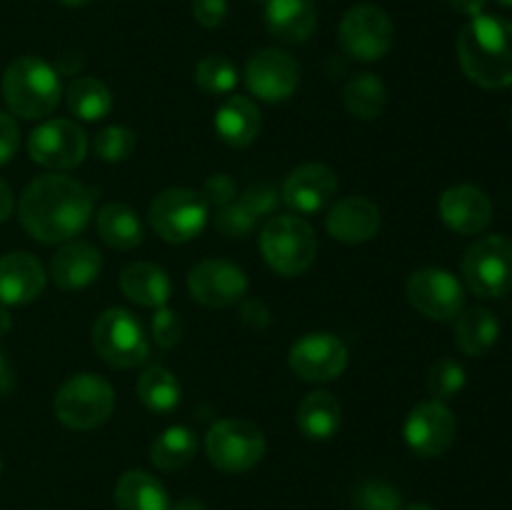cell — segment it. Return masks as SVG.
Masks as SVG:
<instances>
[{
    "label": "cell",
    "mask_w": 512,
    "mask_h": 510,
    "mask_svg": "<svg viewBox=\"0 0 512 510\" xmlns=\"http://www.w3.org/2000/svg\"><path fill=\"white\" fill-rule=\"evenodd\" d=\"M95 208V190L70 175L48 173L30 180L18 200V218L25 233L45 245L68 243L88 228Z\"/></svg>",
    "instance_id": "cell-1"
},
{
    "label": "cell",
    "mask_w": 512,
    "mask_h": 510,
    "mask_svg": "<svg viewBox=\"0 0 512 510\" xmlns=\"http://www.w3.org/2000/svg\"><path fill=\"white\" fill-rule=\"evenodd\" d=\"M458 60L468 80L485 90L512 85V23L498 15H475L458 35Z\"/></svg>",
    "instance_id": "cell-2"
},
{
    "label": "cell",
    "mask_w": 512,
    "mask_h": 510,
    "mask_svg": "<svg viewBox=\"0 0 512 510\" xmlns=\"http://www.w3.org/2000/svg\"><path fill=\"white\" fill-rule=\"evenodd\" d=\"M3 100L13 115L23 120H40L55 113L63 98L60 73L35 55L15 58L3 73Z\"/></svg>",
    "instance_id": "cell-3"
},
{
    "label": "cell",
    "mask_w": 512,
    "mask_h": 510,
    "mask_svg": "<svg viewBox=\"0 0 512 510\" xmlns=\"http://www.w3.org/2000/svg\"><path fill=\"white\" fill-rule=\"evenodd\" d=\"M260 253L270 270L283 278H298L313 268L318 258V238L300 215H273L260 230Z\"/></svg>",
    "instance_id": "cell-4"
},
{
    "label": "cell",
    "mask_w": 512,
    "mask_h": 510,
    "mask_svg": "<svg viewBox=\"0 0 512 510\" xmlns=\"http://www.w3.org/2000/svg\"><path fill=\"white\" fill-rule=\"evenodd\" d=\"M53 410L70 430H95L108 423L115 410V388L95 373H75L58 388Z\"/></svg>",
    "instance_id": "cell-5"
},
{
    "label": "cell",
    "mask_w": 512,
    "mask_h": 510,
    "mask_svg": "<svg viewBox=\"0 0 512 510\" xmlns=\"http://www.w3.org/2000/svg\"><path fill=\"white\" fill-rule=\"evenodd\" d=\"M93 348L110 368H138L150 355V338L143 323L125 308H108L93 323Z\"/></svg>",
    "instance_id": "cell-6"
},
{
    "label": "cell",
    "mask_w": 512,
    "mask_h": 510,
    "mask_svg": "<svg viewBox=\"0 0 512 510\" xmlns=\"http://www.w3.org/2000/svg\"><path fill=\"white\" fill-rule=\"evenodd\" d=\"M210 205L203 193L193 188H168L153 198L148 208V223L165 243H190L208 225Z\"/></svg>",
    "instance_id": "cell-7"
},
{
    "label": "cell",
    "mask_w": 512,
    "mask_h": 510,
    "mask_svg": "<svg viewBox=\"0 0 512 510\" xmlns=\"http://www.w3.org/2000/svg\"><path fill=\"white\" fill-rule=\"evenodd\" d=\"M265 450H268L265 433L250 420H218L205 435L208 460L223 473H248L265 458Z\"/></svg>",
    "instance_id": "cell-8"
},
{
    "label": "cell",
    "mask_w": 512,
    "mask_h": 510,
    "mask_svg": "<svg viewBox=\"0 0 512 510\" xmlns=\"http://www.w3.org/2000/svg\"><path fill=\"white\" fill-rule=\"evenodd\" d=\"M463 280L480 298H503L512 290V240L485 235L463 255Z\"/></svg>",
    "instance_id": "cell-9"
},
{
    "label": "cell",
    "mask_w": 512,
    "mask_h": 510,
    "mask_svg": "<svg viewBox=\"0 0 512 510\" xmlns=\"http://www.w3.org/2000/svg\"><path fill=\"white\" fill-rule=\"evenodd\" d=\"M340 48L360 63H375L393 48L395 28L390 15L373 3L353 5L340 20Z\"/></svg>",
    "instance_id": "cell-10"
},
{
    "label": "cell",
    "mask_w": 512,
    "mask_h": 510,
    "mask_svg": "<svg viewBox=\"0 0 512 510\" xmlns=\"http://www.w3.org/2000/svg\"><path fill=\"white\" fill-rule=\"evenodd\" d=\"M28 153L43 168L53 173L78 168L88 155V135L75 120H45L30 133Z\"/></svg>",
    "instance_id": "cell-11"
},
{
    "label": "cell",
    "mask_w": 512,
    "mask_h": 510,
    "mask_svg": "<svg viewBox=\"0 0 512 510\" xmlns=\"http://www.w3.org/2000/svg\"><path fill=\"white\" fill-rule=\"evenodd\" d=\"M348 345L335 333H305L293 343L288 365L305 383H330L338 380L348 368Z\"/></svg>",
    "instance_id": "cell-12"
},
{
    "label": "cell",
    "mask_w": 512,
    "mask_h": 510,
    "mask_svg": "<svg viewBox=\"0 0 512 510\" xmlns=\"http://www.w3.org/2000/svg\"><path fill=\"white\" fill-rule=\"evenodd\" d=\"M410 305L430 320H455L465 308V288L450 270L420 268L405 285Z\"/></svg>",
    "instance_id": "cell-13"
},
{
    "label": "cell",
    "mask_w": 512,
    "mask_h": 510,
    "mask_svg": "<svg viewBox=\"0 0 512 510\" xmlns=\"http://www.w3.org/2000/svg\"><path fill=\"white\" fill-rule=\"evenodd\" d=\"M458 433L453 410L440 400H425L408 413L403 435L408 448L418 458H440L450 450Z\"/></svg>",
    "instance_id": "cell-14"
},
{
    "label": "cell",
    "mask_w": 512,
    "mask_h": 510,
    "mask_svg": "<svg viewBox=\"0 0 512 510\" xmlns=\"http://www.w3.org/2000/svg\"><path fill=\"white\" fill-rule=\"evenodd\" d=\"M245 85L258 100L283 103L293 98L300 85L298 60L280 48L258 50L245 68Z\"/></svg>",
    "instance_id": "cell-15"
},
{
    "label": "cell",
    "mask_w": 512,
    "mask_h": 510,
    "mask_svg": "<svg viewBox=\"0 0 512 510\" xmlns=\"http://www.w3.org/2000/svg\"><path fill=\"white\" fill-rule=\"evenodd\" d=\"M188 290L205 308H230L248 295V275L230 260L208 258L188 273Z\"/></svg>",
    "instance_id": "cell-16"
},
{
    "label": "cell",
    "mask_w": 512,
    "mask_h": 510,
    "mask_svg": "<svg viewBox=\"0 0 512 510\" xmlns=\"http://www.w3.org/2000/svg\"><path fill=\"white\" fill-rule=\"evenodd\" d=\"M338 195V175L325 163H303L285 175L280 200L298 215H315Z\"/></svg>",
    "instance_id": "cell-17"
},
{
    "label": "cell",
    "mask_w": 512,
    "mask_h": 510,
    "mask_svg": "<svg viewBox=\"0 0 512 510\" xmlns=\"http://www.w3.org/2000/svg\"><path fill=\"white\" fill-rule=\"evenodd\" d=\"M438 213L453 233L478 235L493 223V200L478 185H453L440 195Z\"/></svg>",
    "instance_id": "cell-18"
},
{
    "label": "cell",
    "mask_w": 512,
    "mask_h": 510,
    "mask_svg": "<svg viewBox=\"0 0 512 510\" xmlns=\"http://www.w3.org/2000/svg\"><path fill=\"white\" fill-rule=\"evenodd\" d=\"M380 223H383L380 208L365 195H348L330 205L328 215H325L328 235L345 245H363L373 240L378 235Z\"/></svg>",
    "instance_id": "cell-19"
},
{
    "label": "cell",
    "mask_w": 512,
    "mask_h": 510,
    "mask_svg": "<svg viewBox=\"0 0 512 510\" xmlns=\"http://www.w3.org/2000/svg\"><path fill=\"white\" fill-rule=\"evenodd\" d=\"M43 263L35 255L8 253L0 258V303L3 305H28L40 298L45 288Z\"/></svg>",
    "instance_id": "cell-20"
},
{
    "label": "cell",
    "mask_w": 512,
    "mask_h": 510,
    "mask_svg": "<svg viewBox=\"0 0 512 510\" xmlns=\"http://www.w3.org/2000/svg\"><path fill=\"white\" fill-rule=\"evenodd\" d=\"M103 273V255L93 243L68 240L50 260V278L60 290H83Z\"/></svg>",
    "instance_id": "cell-21"
},
{
    "label": "cell",
    "mask_w": 512,
    "mask_h": 510,
    "mask_svg": "<svg viewBox=\"0 0 512 510\" xmlns=\"http://www.w3.org/2000/svg\"><path fill=\"white\" fill-rule=\"evenodd\" d=\"M215 133L230 148H248L258 140L263 128V115L255 100L245 95H230L215 113Z\"/></svg>",
    "instance_id": "cell-22"
},
{
    "label": "cell",
    "mask_w": 512,
    "mask_h": 510,
    "mask_svg": "<svg viewBox=\"0 0 512 510\" xmlns=\"http://www.w3.org/2000/svg\"><path fill=\"white\" fill-rule=\"evenodd\" d=\"M265 25L283 43H305L315 33L318 10L313 0H265Z\"/></svg>",
    "instance_id": "cell-23"
},
{
    "label": "cell",
    "mask_w": 512,
    "mask_h": 510,
    "mask_svg": "<svg viewBox=\"0 0 512 510\" xmlns=\"http://www.w3.org/2000/svg\"><path fill=\"white\" fill-rule=\"evenodd\" d=\"M120 290L140 308L155 310L168 305L170 295H173V283L160 265L138 260L120 273Z\"/></svg>",
    "instance_id": "cell-24"
},
{
    "label": "cell",
    "mask_w": 512,
    "mask_h": 510,
    "mask_svg": "<svg viewBox=\"0 0 512 510\" xmlns=\"http://www.w3.org/2000/svg\"><path fill=\"white\" fill-rule=\"evenodd\" d=\"M298 420L300 433L308 440H330L340 428L343 420V408H340L338 398L328 390H313L305 395L298 405Z\"/></svg>",
    "instance_id": "cell-25"
},
{
    "label": "cell",
    "mask_w": 512,
    "mask_h": 510,
    "mask_svg": "<svg viewBox=\"0 0 512 510\" xmlns=\"http://www.w3.org/2000/svg\"><path fill=\"white\" fill-rule=\"evenodd\" d=\"M113 498L118 510H170L168 490L148 470H128L120 475Z\"/></svg>",
    "instance_id": "cell-26"
},
{
    "label": "cell",
    "mask_w": 512,
    "mask_h": 510,
    "mask_svg": "<svg viewBox=\"0 0 512 510\" xmlns=\"http://www.w3.org/2000/svg\"><path fill=\"white\" fill-rule=\"evenodd\" d=\"M95 228L103 243L115 250H135L143 243V220L130 205L108 203L95 215Z\"/></svg>",
    "instance_id": "cell-27"
},
{
    "label": "cell",
    "mask_w": 512,
    "mask_h": 510,
    "mask_svg": "<svg viewBox=\"0 0 512 510\" xmlns=\"http://www.w3.org/2000/svg\"><path fill=\"white\" fill-rule=\"evenodd\" d=\"M500 338V323L493 310L468 308L455 318V343L470 358L488 353Z\"/></svg>",
    "instance_id": "cell-28"
},
{
    "label": "cell",
    "mask_w": 512,
    "mask_h": 510,
    "mask_svg": "<svg viewBox=\"0 0 512 510\" xmlns=\"http://www.w3.org/2000/svg\"><path fill=\"white\" fill-rule=\"evenodd\" d=\"M65 103H68V110L75 118L85 120V123H95V120H103L105 115H110V110H113V93H110V88L100 78L83 75V78H75L68 85Z\"/></svg>",
    "instance_id": "cell-29"
},
{
    "label": "cell",
    "mask_w": 512,
    "mask_h": 510,
    "mask_svg": "<svg viewBox=\"0 0 512 510\" xmlns=\"http://www.w3.org/2000/svg\"><path fill=\"white\" fill-rule=\"evenodd\" d=\"M343 103L348 113L358 120H375L388 105V88L373 73H358L345 83Z\"/></svg>",
    "instance_id": "cell-30"
},
{
    "label": "cell",
    "mask_w": 512,
    "mask_h": 510,
    "mask_svg": "<svg viewBox=\"0 0 512 510\" xmlns=\"http://www.w3.org/2000/svg\"><path fill=\"white\" fill-rule=\"evenodd\" d=\"M198 453V438L185 425H170L150 445V463L158 470H180Z\"/></svg>",
    "instance_id": "cell-31"
},
{
    "label": "cell",
    "mask_w": 512,
    "mask_h": 510,
    "mask_svg": "<svg viewBox=\"0 0 512 510\" xmlns=\"http://www.w3.org/2000/svg\"><path fill=\"white\" fill-rule=\"evenodd\" d=\"M138 398L150 413L168 415L180 405V383L163 365H150L138 378Z\"/></svg>",
    "instance_id": "cell-32"
},
{
    "label": "cell",
    "mask_w": 512,
    "mask_h": 510,
    "mask_svg": "<svg viewBox=\"0 0 512 510\" xmlns=\"http://www.w3.org/2000/svg\"><path fill=\"white\" fill-rule=\"evenodd\" d=\"M195 83L208 95H230L238 85V68L225 55H205L195 65Z\"/></svg>",
    "instance_id": "cell-33"
},
{
    "label": "cell",
    "mask_w": 512,
    "mask_h": 510,
    "mask_svg": "<svg viewBox=\"0 0 512 510\" xmlns=\"http://www.w3.org/2000/svg\"><path fill=\"white\" fill-rule=\"evenodd\" d=\"M468 383V375L465 368L453 358H440L438 363L430 368L428 375V393L430 400H440V403H448V400L458 398L460 390Z\"/></svg>",
    "instance_id": "cell-34"
},
{
    "label": "cell",
    "mask_w": 512,
    "mask_h": 510,
    "mask_svg": "<svg viewBox=\"0 0 512 510\" xmlns=\"http://www.w3.org/2000/svg\"><path fill=\"white\" fill-rule=\"evenodd\" d=\"M355 510H403V495L385 480H363L353 488Z\"/></svg>",
    "instance_id": "cell-35"
},
{
    "label": "cell",
    "mask_w": 512,
    "mask_h": 510,
    "mask_svg": "<svg viewBox=\"0 0 512 510\" xmlns=\"http://www.w3.org/2000/svg\"><path fill=\"white\" fill-rule=\"evenodd\" d=\"M135 145H138V138H135L133 130L125 128V125H108L95 135L93 148L95 155L105 163H123L135 153Z\"/></svg>",
    "instance_id": "cell-36"
},
{
    "label": "cell",
    "mask_w": 512,
    "mask_h": 510,
    "mask_svg": "<svg viewBox=\"0 0 512 510\" xmlns=\"http://www.w3.org/2000/svg\"><path fill=\"white\" fill-rule=\"evenodd\" d=\"M258 223V215H255L240 198H235L233 203L225 205V208H218V213H215V228H218L220 235H225V238H248Z\"/></svg>",
    "instance_id": "cell-37"
},
{
    "label": "cell",
    "mask_w": 512,
    "mask_h": 510,
    "mask_svg": "<svg viewBox=\"0 0 512 510\" xmlns=\"http://www.w3.org/2000/svg\"><path fill=\"white\" fill-rule=\"evenodd\" d=\"M185 335V323L180 318V313H175L173 308L163 305V308H155L153 318H150V338L155 340V345L170 350L183 340Z\"/></svg>",
    "instance_id": "cell-38"
},
{
    "label": "cell",
    "mask_w": 512,
    "mask_h": 510,
    "mask_svg": "<svg viewBox=\"0 0 512 510\" xmlns=\"http://www.w3.org/2000/svg\"><path fill=\"white\" fill-rule=\"evenodd\" d=\"M240 200H243V203L248 205V208L253 210L260 220H263V218H268V215H273L275 208H278L280 190H275L273 185H268V183H255V185H250L243 195H240Z\"/></svg>",
    "instance_id": "cell-39"
},
{
    "label": "cell",
    "mask_w": 512,
    "mask_h": 510,
    "mask_svg": "<svg viewBox=\"0 0 512 510\" xmlns=\"http://www.w3.org/2000/svg\"><path fill=\"white\" fill-rule=\"evenodd\" d=\"M235 195H238V185H235V180L228 173H215L205 180L203 198L208 200V205L225 208V205L233 203Z\"/></svg>",
    "instance_id": "cell-40"
},
{
    "label": "cell",
    "mask_w": 512,
    "mask_h": 510,
    "mask_svg": "<svg viewBox=\"0 0 512 510\" xmlns=\"http://www.w3.org/2000/svg\"><path fill=\"white\" fill-rule=\"evenodd\" d=\"M193 18L203 28H218L228 18V0H193Z\"/></svg>",
    "instance_id": "cell-41"
},
{
    "label": "cell",
    "mask_w": 512,
    "mask_h": 510,
    "mask_svg": "<svg viewBox=\"0 0 512 510\" xmlns=\"http://www.w3.org/2000/svg\"><path fill=\"white\" fill-rule=\"evenodd\" d=\"M20 145V128L15 123L13 113H5L0 110V165L8 163L15 153H18Z\"/></svg>",
    "instance_id": "cell-42"
},
{
    "label": "cell",
    "mask_w": 512,
    "mask_h": 510,
    "mask_svg": "<svg viewBox=\"0 0 512 510\" xmlns=\"http://www.w3.org/2000/svg\"><path fill=\"white\" fill-rule=\"evenodd\" d=\"M240 320L255 330H263L270 325V310L263 300L243 298L240 300Z\"/></svg>",
    "instance_id": "cell-43"
},
{
    "label": "cell",
    "mask_w": 512,
    "mask_h": 510,
    "mask_svg": "<svg viewBox=\"0 0 512 510\" xmlns=\"http://www.w3.org/2000/svg\"><path fill=\"white\" fill-rule=\"evenodd\" d=\"M13 388H15L13 368H10V363L5 360V355L0 353V398H8V395L13 393Z\"/></svg>",
    "instance_id": "cell-44"
},
{
    "label": "cell",
    "mask_w": 512,
    "mask_h": 510,
    "mask_svg": "<svg viewBox=\"0 0 512 510\" xmlns=\"http://www.w3.org/2000/svg\"><path fill=\"white\" fill-rule=\"evenodd\" d=\"M13 210H15L13 190H10V185L5 183V180H0V223H5V220L10 218Z\"/></svg>",
    "instance_id": "cell-45"
},
{
    "label": "cell",
    "mask_w": 512,
    "mask_h": 510,
    "mask_svg": "<svg viewBox=\"0 0 512 510\" xmlns=\"http://www.w3.org/2000/svg\"><path fill=\"white\" fill-rule=\"evenodd\" d=\"M450 5H453L458 13L475 18V15L485 13V5H488V0H450Z\"/></svg>",
    "instance_id": "cell-46"
},
{
    "label": "cell",
    "mask_w": 512,
    "mask_h": 510,
    "mask_svg": "<svg viewBox=\"0 0 512 510\" xmlns=\"http://www.w3.org/2000/svg\"><path fill=\"white\" fill-rule=\"evenodd\" d=\"M170 510H208L203 500L198 498H180L175 503H170Z\"/></svg>",
    "instance_id": "cell-47"
},
{
    "label": "cell",
    "mask_w": 512,
    "mask_h": 510,
    "mask_svg": "<svg viewBox=\"0 0 512 510\" xmlns=\"http://www.w3.org/2000/svg\"><path fill=\"white\" fill-rule=\"evenodd\" d=\"M10 328H13V318H10V313L5 305H0V338H3V335H8Z\"/></svg>",
    "instance_id": "cell-48"
},
{
    "label": "cell",
    "mask_w": 512,
    "mask_h": 510,
    "mask_svg": "<svg viewBox=\"0 0 512 510\" xmlns=\"http://www.w3.org/2000/svg\"><path fill=\"white\" fill-rule=\"evenodd\" d=\"M60 5H65V8H85V5H90L93 0H58Z\"/></svg>",
    "instance_id": "cell-49"
},
{
    "label": "cell",
    "mask_w": 512,
    "mask_h": 510,
    "mask_svg": "<svg viewBox=\"0 0 512 510\" xmlns=\"http://www.w3.org/2000/svg\"><path fill=\"white\" fill-rule=\"evenodd\" d=\"M403 510H435V508L428 503H410V505H403Z\"/></svg>",
    "instance_id": "cell-50"
},
{
    "label": "cell",
    "mask_w": 512,
    "mask_h": 510,
    "mask_svg": "<svg viewBox=\"0 0 512 510\" xmlns=\"http://www.w3.org/2000/svg\"><path fill=\"white\" fill-rule=\"evenodd\" d=\"M500 5H505V8H512V0H498Z\"/></svg>",
    "instance_id": "cell-51"
},
{
    "label": "cell",
    "mask_w": 512,
    "mask_h": 510,
    "mask_svg": "<svg viewBox=\"0 0 512 510\" xmlns=\"http://www.w3.org/2000/svg\"><path fill=\"white\" fill-rule=\"evenodd\" d=\"M510 125H512V113H510Z\"/></svg>",
    "instance_id": "cell-52"
},
{
    "label": "cell",
    "mask_w": 512,
    "mask_h": 510,
    "mask_svg": "<svg viewBox=\"0 0 512 510\" xmlns=\"http://www.w3.org/2000/svg\"><path fill=\"white\" fill-rule=\"evenodd\" d=\"M0 468H3V460H0Z\"/></svg>",
    "instance_id": "cell-53"
},
{
    "label": "cell",
    "mask_w": 512,
    "mask_h": 510,
    "mask_svg": "<svg viewBox=\"0 0 512 510\" xmlns=\"http://www.w3.org/2000/svg\"><path fill=\"white\" fill-rule=\"evenodd\" d=\"M263 3H265V0H263Z\"/></svg>",
    "instance_id": "cell-54"
}]
</instances>
